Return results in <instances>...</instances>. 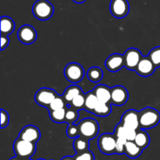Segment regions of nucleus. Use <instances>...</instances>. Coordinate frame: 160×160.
I'll return each instance as SVG.
<instances>
[{"mask_svg":"<svg viewBox=\"0 0 160 160\" xmlns=\"http://www.w3.org/2000/svg\"><path fill=\"white\" fill-rule=\"evenodd\" d=\"M126 128V127H125ZM137 130L131 129H125V138L128 141H134L137 135Z\"/></svg>","mask_w":160,"mask_h":160,"instance_id":"obj_35","label":"nucleus"},{"mask_svg":"<svg viewBox=\"0 0 160 160\" xmlns=\"http://www.w3.org/2000/svg\"><path fill=\"white\" fill-rule=\"evenodd\" d=\"M111 111H112V108L111 105L108 104L106 103H103V102L98 101V104L96 105L95 108L94 109L93 113L98 116H107L110 114Z\"/></svg>","mask_w":160,"mask_h":160,"instance_id":"obj_24","label":"nucleus"},{"mask_svg":"<svg viewBox=\"0 0 160 160\" xmlns=\"http://www.w3.org/2000/svg\"><path fill=\"white\" fill-rule=\"evenodd\" d=\"M142 53L138 49L130 48L123 54L124 67L128 70L135 71L138 64L142 57Z\"/></svg>","mask_w":160,"mask_h":160,"instance_id":"obj_8","label":"nucleus"},{"mask_svg":"<svg viewBox=\"0 0 160 160\" xmlns=\"http://www.w3.org/2000/svg\"><path fill=\"white\" fill-rule=\"evenodd\" d=\"M9 43V38L7 35H1V50H3L5 48L8 46Z\"/></svg>","mask_w":160,"mask_h":160,"instance_id":"obj_36","label":"nucleus"},{"mask_svg":"<svg viewBox=\"0 0 160 160\" xmlns=\"http://www.w3.org/2000/svg\"><path fill=\"white\" fill-rule=\"evenodd\" d=\"M160 122V113L158 110L147 107L139 111L140 128L147 130L156 126Z\"/></svg>","mask_w":160,"mask_h":160,"instance_id":"obj_1","label":"nucleus"},{"mask_svg":"<svg viewBox=\"0 0 160 160\" xmlns=\"http://www.w3.org/2000/svg\"><path fill=\"white\" fill-rule=\"evenodd\" d=\"M80 136L87 140L95 138L98 135L99 127L96 120L92 118H86L82 119L78 124Z\"/></svg>","mask_w":160,"mask_h":160,"instance_id":"obj_2","label":"nucleus"},{"mask_svg":"<svg viewBox=\"0 0 160 160\" xmlns=\"http://www.w3.org/2000/svg\"><path fill=\"white\" fill-rule=\"evenodd\" d=\"M70 103H71L72 107L76 109L82 108L83 107H84V103H85V94L81 93L76 97H74Z\"/></svg>","mask_w":160,"mask_h":160,"instance_id":"obj_29","label":"nucleus"},{"mask_svg":"<svg viewBox=\"0 0 160 160\" xmlns=\"http://www.w3.org/2000/svg\"><path fill=\"white\" fill-rule=\"evenodd\" d=\"M19 137L27 141H29V142L36 143L39 141L41 137L40 130L34 125H26L20 131Z\"/></svg>","mask_w":160,"mask_h":160,"instance_id":"obj_14","label":"nucleus"},{"mask_svg":"<svg viewBox=\"0 0 160 160\" xmlns=\"http://www.w3.org/2000/svg\"><path fill=\"white\" fill-rule=\"evenodd\" d=\"M105 66L110 72H118L119 70H120L124 66L123 55L120 54V53H113V54H111L106 59V62H105Z\"/></svg>","mask_w":160,"mask_h":160,"instance_id":"obj_15","label":"nucleus"},{"mask_svg":"<svg viewBox=\"0 0 160 160\" xmlns=\"http://www.w3.org/2000/svg\"><path fill=\"white\" fill-rule=\"evenodd\" d=\"M128 100V92L122 86H116L111 88V102L116 106H122Z\"/></svg>","mask_w":160,"mask_h":160,"instance_id":"obj_12","label":"nucleus"},{"mask_svg":"<svg viewBox=\"0 0 160 160\" xmlns=\"http://www.w3.org/2000/svg\"><path fill=\"white\" fill-rule=\"evenodd\" d=\"M66 100H64L63 97H60V96H58L57 97L54 99V100L52 101V103L50 104L49 106L48 107V111H55V110H59L62 109V108H65V103Z\"/></svg>","mask_w":160,"mask_h":160,"instance_id":"obj_27","label":"nucleus"},{"mask_svg":"<svg viewBox=\"0 0 160 160\" xmlns=\"http://www.w3.org/2000/svg\"><path fill=\"white\" fill-rule=\"evenodd\" d=\"M98 101L108 104L111 100V88L106 85H98L93 89Z\"/></svg>","mask_w":160,"mask_h":160,"instance_id":"obj_16","label":"nucleus"},{"mask_svg":"<svg viewBox=\"0 0 160 160\" xmlns=\"http://www.w3.org/2000/svg\"><path fill=\"white\" fill-rule=\"evenodd\" d=\"M125 127L122 125L121 123L118 124L116 126L115 130H114V134H115L117 138H122V139H125Z\"/></svg>","mask_w":160,"mask_h":160,"instance_id":"obj_33","label":"nucleus"},{"mask_svg":"<svg viewBox=\"0 0 160 160\" xmlns=\"http://www.w3.org/2000/svg\"><path fill=\"white\" fill-rule=\"evenodd\" d=\"M148 56L150 58L156 68L160 67V46H156L153 48L149 52Z\"/></svg>","mask_w":160,"mask_h":160,"instance_id":"obj_28","label":"nucleus"},{"mask_svg":"<svg viewBox=\"0 0 160 160\" xmlns=\"http://www.w3.org/2000/svg\"><path fill=\"white\" fill-rule=\"evenodd\" d=\"M33 14L40 20H46L51 18L54 12V7L48 0H38L32 8Z\"/></svg>","mask_w":160,"mask_h":160,"instance_id":"obj_4","label":"nucleus"},{"mask_svg":"<svg viewBox=\"0 0 160 160\" xmlns=\"http://www.w3.org/2000/svg\"><path fill=\"white\" fill-rule=\"evenodd\" d=\"M88 79L92 83H98L103 78V72L100 67H92L88 69L87 73Z\"/></svg>","mask_w":160,"mask_h":160,"instance_id":"obj_22","label":"nucleus"},{"mask_svg":"<svg viewBox=\"0 0 160 160\" xmlns=\"http://www.w3.org/2000/svg\"><path fill=\"white\" fill-rule=\"evenodd\" d=\"M9 114L5 110L1 109V128L3 129L9 125Z\"/></svg>","mask_w":160,"mask_h":160,"instance_id":"obj_34","label":"nucleus"},{"mask_svg":"<svg viewBox=\"0 0 160 160\" xmlns=\"http://www.w3.org/2000/svg\"><path fill=\"white\" fill-rule=\"evenodd\" d=\"M13 149L17 157L29 159L35 152L36 143L29 142L18 137L14 141Z\"/></svg>","mask_w":160,"mask_h":160,"instance_id":"obj_3","label":"nucleus"},{"mask_svg":"<svg viewBox=\"0 0 160 160\" xmlns=\"http://www.w3.org/2000/svg\"><path fill=\"white\" fill-rule=\"evenodd\" d=\"M88 140L81 136L75 138L74 141H73V148L76 151L77 153H81V152L88 150Z\"/></svg>","mask_w":160,"mask_h":160,"instance_id":"obj_23","label":"nucleus"},{"mask_svg":"<svg viewBox=\"0 0 160 160\" xmlns=\"http://www.w3.org/2000/svg\"><path fill=\"white\" fill-rule=\"evenodd\" d=\"M73 1L76 3H84L86 0H73Z\"/></svg>","mask_w":160,"mask_h":160,"instance_id":"obj_38","label":"nucleus"},{"mask_svg":"<svg viewBox=\"0 0 160 160\" xmlns=\"http://www.w3.org/2000/svg\"><path fill=\"white\" fill-rule=\"evenodd\" d=\"M117 137L115 134L103 133L98 140V146L99 150L106 155H112L115 153Z\"/></svg>","mask_w":160,"mask_h":160,"instance_id":"obj_5","label":"nucleus"},{"mask_svg":"<svg viewBox=\"0 0 160 160\" xmlns=\"http://www.w3.org/2000/svg\"><path fill=\"white\" fill-rule=\"evenodd\" d=\"M78 116H79V114H78V110L73 107H70L66 111L65 122L69 124H74V122L78 120Z\"/></svg>","mask_w":160,"mask_h":160,"instance_id":"obj_26","label":"nucleus"},{"mask_svg":"<svg viewBox=\"0 0 160 160\" xmlns=\"http://www.w3.org/2000/svg\"><path fill=\"white\" fill-rule=\"evenodd\" d=\"M81 93H83V91L80 86H78V85H71V86H68V87L66 89V90L64 91V93L62 97H63L66 102L70 103V102L72 101V100H73L74 97H76L77 96L79 95Z\"/></svg>","mask_w":160,"mask_h":160,"instance_id":"obj_19","label":"nucleus"},{"mask_svg":"<svg viewBox=\"0 0 160 160\" xmlns=\"http://www.w3.org/2000/svg\"><path fill=\"white\" fill-rule=\"evenodd\" d=\"M64 75L69 82L77 83L84 78V67L78 63H70L64 69Z\"/></svg>","mask_w":160,"mask_h":160,"instance_id":"obj_6","label":"nucleus"},{"mask_svg":"<svg viewBox=\"0 0 160 160\" xmlns=\"http://www.w3.org/2000/svg\"><path fill=\"white\" fill-rule=\"evenodd\" d=\"M38 160H44V159H38Z\"/></svg>","mask_w":160,"mask_h":160,"instance_id":"obj_40","label":"nucleus"},{"mask_svg":"<svg viewBox=\"0 0 160 160\" xmlns=\"http://www.w3.org/2000/svg\"><path fill=\"white\" fill-rule=\"evenodd\" d=\"M58 94L54 89L49 88H42L38 89L34 96V100L37 104L43 107L48 108L56 97H58Z\"/></svg>","mask_w":160,"mask_h":160,"instance_id":"obj_7","label":"nucleus"},{"mask_svg":"<svg viewBox=\"0 0 160 160\" xmlns=\"http://www.w3.org/2000/svg\"><path fill=\"white\" fill-rule=\"evenodd\" d=\"M73 158H74V160H95L94 155L89 150L81 152V153H77V155Z\"/></svg>","mask_w":160,"mask_h":160,"instance_id":"obj_30","label":"nucleus"},{"mask_svg":"<svg viewBox=\"0 0 160 160\" xmlns=\"http://www.w3.org/2000/svg\"><path fill=\"white\" fill-rule=\"evenodd\" d=\"M9 160H20V158H19V157H13V158H11Z\"/></svg>","mask_w":160,"mask_h":160,"instance_id":"obj_39","label":"nucleus"},{"mask_svg":"<svg viewBox=\"0 0 160 160\" xmlns=\"http://www.w3.org/2000/svg\"><path fill=\"white\" fill-rule=\"evenodd\" d=\"M134 142H135L141 148H146L150 143L149 135L148 134V133H147L145 130H139L137 132V135H136Z\"/></svg>","mask_w":160,"mask_h":160,"instance_id":"obj_20","label":"nucleus"},{"mask_svg":"<svg viewBox=\"0 0 160 160\" xmlns=\"http://www.w3.org/2000/svg\"><path fill=\"white\" fill-rule=\"evenodd\" d=\"M143 149L141 148L134 141H128L125 145L124 153L131 158H136L142 154Z\"/></svg>","mask_w":160,"mask_h":160,"instance_id":"obj_17","label":"nucleus"},{"mask_svg":"<svg viewBox=\"0 0 160 160\" xmlns=\"http://www.w3.org/2000/svg\"><path fill=\"white\" fill-rule=\"evenodd\" d=\"M120 123L126 128L137 130L138 129L140 128L139 111L134 109H130L127 111L122 115Z\"/></svg>","mask_w":160,"mask_h":160,"instance_id":"obj_10","label":"nucleus"},{"mask_svg":"<svg viewBox=\"0 0 160 160\" xmlns=\"http://www.w3.org/2000/svg\"><path fill=\"white\" fill-rule=\"evenodd\" d=\"M128 141L122 138H117V144H116L115 153L117 154H123L125 152V145H126Z\"/></svg>","mask_w":160,"mask_h":160,"instance_id":"obj_32","label":"nucleus"},{"mask_svg":"<svg viewBox=\"0 0 160 160\" xmlns=\"http://www.w3.org/2000/svg\"><path fill=\"white\" fill-rule=\"evenodd\" d=\"M61 160H74V158L70 156H66V157H63Z\"/></svg>","mask_w":160,"mask_h":160,"instance_id":"obj_37","label":"nucleus"},{"mask_svg":"<svg viewBox=\"0 0 160 160\" xmlns=\"http://www.w3.org/2000/svg\"><path fill=\"white\" fill-rule=\"evenodd\" d=\"M17 37L22 43L29 45L35 42L37 39V32L32 26L25 24L20 27L19 31H17Z\"/></svg>","mask_w":160,"mask_h":160,"instance_id":"obj_11","label":"nucleus"},{"mask_svg":"<svg viewBox=\"0 0 160 160\" xmlns=\"http://www.w3.org/2000/svg\"><path fill=\"white\" fill-rule=\"evenodd\" d=\"M15 29V23L10 17H1V33L2 35H7L10 34Z\"/></svg>","mask_w":160,"mask_h":160,"instance_id":"obj_18","label":"nucleus"},{"mask_svg":"<svg viewBox=\"0 0 160 160\" xmlns=\"http://www.w3.org/2000/svg\"><path fill=\"white\" fill-rule=\"evenodd\" d=\"M27 160H31V159H27Z\"/></svg>","mask_w":160,"mask_h":160,"instance_id":"obj_41","label":"nucleus"},{"mask_svg":"<svg viewBox=\"0 0 160 160\" xmlns=\"http://www.w3.org/2000/svg\"><path fill=\"white\" fill-rule=\"evenodd\" d=\"M66 108H62V109L55 110V111H49V115L52 120L55 122H65V116H66Z\"/></svg>","mask_w":160,"mask_h":160,"instance_id":"obj_25","label":"nucleus"},{"mask_svg":"<svg viewBox=\"0 0 160 160\" xmlns=\"http://www.w3.org/2000/svg\"><path fill=\"white\" fill-rule=\"evenodd\" d=\"M109 8L112 15L116 18H123L130 10L128 0H111Z\"/></svg>","mask_w":160,"mask_h":160,"instance_id":"obj_9","label":"nucleus"},{"mask_svg":"<svg viewBox=\"0 0 160 160\" xmlns=\"http://www.w3.org/2000/svg\"><path fill=\"white\" fill-rule=\"evenodd\" d=\"M67 136L70 138H77L80 136L79 129H78V125L75 124H69L67 130Z\"/></svg>","mask_w":160,"mask_h":160,"instance_id":"obj_31","label":"nucleus"},{"mask_svg":"<svg viewBox=\"0 0 160 160\" xmlns=\"http://www.w3.org/2000/svg\"><path fill=\"white\" fill-rule=\"evenodd\" d=\"M98 100L93 90L90 91L85 94V103H84V108L90 112H93L94 109L96 105L98 104Z\"/></svg>","mask_w":160,"mask_h":160,"instance_id":"obj_21","label":"nucleus"},{"mask_svg":"<svg viewBox=\"0 0 160 160\" xmlns=\"http://www.w3.org/2000/svg\"><path fill=\"white\" fill-rule=\"evenodd\" d=\"M156 67L148 56H142L138 64L135 72L142 77H148L154 73Z\"/></svg>","mask_w":160,"mask_h":160,"instance_id":"obj_13","label":"nucleus"}]
</instances>
